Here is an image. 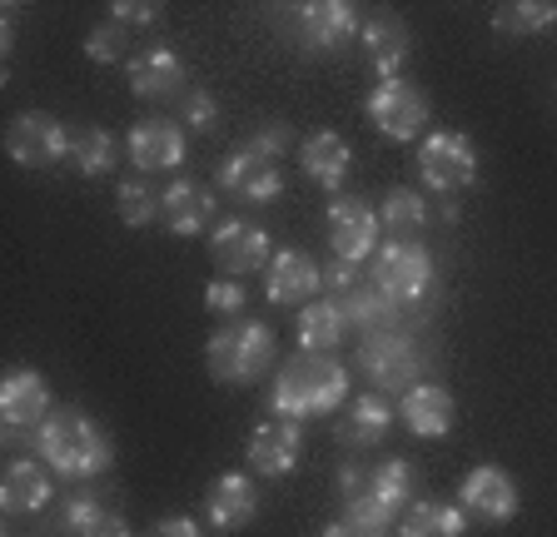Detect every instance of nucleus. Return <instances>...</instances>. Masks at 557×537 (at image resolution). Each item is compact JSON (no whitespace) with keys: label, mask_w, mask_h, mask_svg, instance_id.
I'll return each instance as SVG.
<instances>
[{"label":"nucleus","mask_w":557,"mask_h":537,"mask_svg":"<svg viewBox=\"0 0 557 537\" xmlns=\"http://www.w3.org/2000/svg\"><path fill=\"white\" fill-rule=\"evenodd\" d=\"M408 508H413V467L404 458L344 467V513L319 537H383Z\"/></svg>","instance_id":"f257e3e1"},{"label":"nucleus","mask_w":557,"mask_h":537,"mask_svg":"<svg viewBox=\"0 0 557 537\" xmlns=\"http://www.w3.org/2000/svg\"><path fill=\"white\" fill-rule=\"evenodd\" d=\"M30 453L46 458L50 473L60 478H100L104 467L115 463V444L110 433L81 409H55L40 428L30 433Z\"/></svg>","instance_id":"f03ea898"},{"label":"nucleus","mask_w":557,"mask_h":537,"mask_svg":"<svg viewBox=\"0 0 557 537\" xmlns=\"http://www.w3.org/2000/svg\"><path fill=\"white\" fill-rule=\"evenodd\" d=\"M344 398L348 369L334 353H294L269 388V409L274 419H319V413L344 409Z\"/></svg>","instance_id":"7ed1b4c3"},{"label":"nucleus","mask_w":557,"mask_h":537,"mask_svg":"<svg viewBox=\"0 0 557 537\" xmlns=\"http://www.w3.org/2000/svg\"><path fill=\"white\" fill-rule=\"evenodd\" d=\"M274 353H278L274 328L259 324V319H230L205 344V363L220 384H255L274 363Z\"/></svg>","instance_id":"20e7f679"},{"label":"nucleus","mask_w":557,"mask_h":537,"mask_svg":"<svg viewBox=\"0 0 557 537\" xmlns=\"http://www.w3.org/2000/svg\"><path fill=\"white\" fill-rule=\"evenodd\" d=\"M369 284L398 309L418 304V299L433 289V254L418 245V239H388V245L369 259Z\"/></svg>","instance_id":"39448f33"},{"label":"nucleus","mask_w":557,"mask_h":537,"mask_svg":"<svg viewBox=\"0 0 557 537\" xmlns=\"http://www.w3.org/2000/svg\"><path fill=\"white\" fill-rule=\"evenodd\" d=\"M418 175L433 195H463L478 175V150L463 129H433L418 145Z\"/></svg>","instance_id":"423d86ee"},{"label":"nucleus","mask_w":557,"mask_h":537,"mask_svg":"<svg viewBox=\"0 0 557 537\" xmlns=\"http://www.w3.org/2000/svg\"><path fill=\"white\" fill-rule=\"evenodd\" d=\"M359 369L379 394H408L418 369H423V359H418L413 339H408L404 328H379V334H363Z\"/></svg>","instance_id":"0eeeda50"},{"label":"nucleus","mask_w":557,"mask_h":537,"mask_svg":"<svg viewBox=\"0 0 557 537\" xmlns=\"http://www.w3.org/2000/svg\"><path fill=\"white\" fill-rule=\"evenodd\" d=\"M369 110L373 129H379L383 140H418L423 129H429V95L418 90L413 80H379L363 100Z\"/></svg>","instance_id":"6e6552de"},{"label":"nucleus","mask_w":557,"mask_h":537,"mask_svg":"<svg viewBox=\"0 0 557 537\" xmlns=\"http://www.w3.org/2000/svg\"><path fill=\"white\" fill-rule=\"evenodd\" d=\"M324 220H329V249H334L338 264L363 268V259L379 254V234H383V224H379V210H373L369 199H359V195H338L334 204H329Z\"/></svg>","instance_id":"1a4fd4ad"},{"label":"nucleus","mask_w":557,"mask_h":537,"mask_svg":"<svg viewBox=\"0 0 557 537\" xmlns=\"http://www.w3.org/2000/svg\"><path fill=\"white\" fill-rule=\"evenodd\" d=\"M5 154L25 170H46V164L70 160V129L46 110H25L5 129Z\"/></svg>","instance_id":"9d476101"},{"label":"nucleus","mask_w":557,"mask_h":537,"mask_svg":"<svg viewBox=\"0 0 557 537\" xmlns=\"http://www.w3.org/2000/svg\"><path fill=\"white\" fill-rule=\"evenodd\" d=\"M359 30H363V21L348 0H304V5H294V36H299V46L313 50V55L344 50Z\"/></svg>","instance_id":"9b49d317"},{"label":"nucleus","mask_w":557,"mask_h":537,"mask_svg":"<svg viewBox=\"0 0 557 537\" xmlns=\"http://www.w3.org/2000/svg\"><path fill=\"white\" fill-rule=\"evenodd\" d=\"M209 259L220 264L224 279H249L259 268H269L274 249H269V234L249 220H224L209 234Z\"/></svg>","instance_id":"f8f14e48"},{"label":"nucleus","mask_w":557,"mask_h":537,"mask_svg":"<svg viewBox=\"0 0 557 537\" xmlns=\"http://www.w3.org/2000/svg\"><path fill=\"white\" fill-rule=\"evenodd\" d=\"M518 483H512L508 467L498 463H483L473 467L463 478V488H458V508H463V517H473V523H512L518 517Z\"/></svg>","instance_id":"ddd939ff"},{"label":"nucleus","mask_w":557,"mask_h":537,"mask_svg":"<svg viewBox=\"0 0 557 537\" xmlns=\"http://www.w3.org/2000/svg\"><path fill=\"white\" fill-rule=\"evenodd\" d=\"M125 150L139 175H164V170H180V164H185L189 140H185V125H180V120L150 115V120H139V125H129Z\"/></svg>","instance_id":"4468645a"},{"label":"nucleus","mask_w":557,"mask_h":537,"mask_svg":"<svg viewBox=\"0 0 557 537\" xmlns=\"http://www.w3.org/2000/svg\"><path fill=\"white\" fill-rule=\"evenodd\" d=\"M220 189L234 195L239 204H274V199L284 195V170H278V160H269V154L244 145L239 154H230V160L220 164Z\"/></svg>","instance_id":"2eb2a0df"},{"label":"nucleus","mask_w":557,"mask_h":537,"mask_svg":"<svg viewBox=\"0 0 557 537\" xmlns=\"http://www.w3.org/2000/svg\"><path fill=\"white\" fill-rule=\"evenodd\" d=\"M324 289V274L313 264L304 249H278L264 268V299L278 309H294V304H313V294Z\"/></svg>","instance_id":"dca6fc26"},{"label":"nucleus","mask_w":557,"mask_h":537,"mask_svg":"<svg viewBox=\"0 0 557 537\" xmlns=\"http://www.w3.org/2000/svg\"><path fill=\"white\" fill-rule=\"evenodd\" d=\"M50 388L46 378L35 374V369H11V374L0 378V419L11 433H25V428H40L50 419Z\"/></svg>","instance_id":"f3484780"},{"label":"nucleus","mask_w":557,"mask_h":537,"mask_svg":"<svg viewBox=\"0 0 557 537\" xmlns=\"http://www.w3.org/2000/svg\"><path fill=\"white\" fill-rule=\"evenodd\" d=\"M299 453H304V428L299 419H269L255 428L249 438V467L264 473V478H284L299 467Z\"/></svg>","instance_id":"a211bd4d"},{"label":"nucleus","mask_w":557,"mask_h":537,"mask_svg":"<svg viewBox=\"0 0 557 537\" xmlns=\"http://www.w3.org/2000/svg\"><path fill=\"white\" fill-rule=\"evenodd\" d=\"M125 80L139 100H174L185 90V60L164 46H150L125 60Z\"/></svg>","instance_id":"6ab92c4d"},{"label":"nucleus","mask_w":557,"mask_h":537,"mask_svg":"<svg viewBox=\"0 0 557 537\" xmlns=\"http://www.w3.org/2000/svg\"><path fill=\"white\" fill-rule=\"evenodd\" d=\"M160 220H164V229L180 234V239H195V234H205L209 224H214V189L195 185V179H174V185L164 189Z\"/></svg>","instance_id":"aec40b11"},{"label":"nucleus","mask_w":557,"mask_h":537,"mask_svg":"<svg viewBox=\"0 0 557 537\" xmlns=\"http://www.w3.org/2000/svg\"><path fill=\"white\" fill-rule=\"evenodd\" d=\"M205 513H209V527H220V533H239V527H249L259 517L255 483L244 478V473H224V478H214V488H209V498H205Z\"/></svg>","instance_id":"412c9836"},{"label":"nucleus","mask_w":557,"mask_h":537,"mask_svg":"<svg viewBox=\"0 0 557 537\" xmlns=\"http://www.w3.org/2000/svg\"><path fill=\"white\" fill-rule=\"evenodd\" d=\"M50 498H55L50 473L35 458H15L5 467V478H0V508H5V517H30L40 508H50Z\"/></svg>","instance_id":"4be33fe9"},{"label":"nucleus","mask_w":557,"mask_h":537,"mask_svg":"<svg viewBox=\"0 0 557 537\" xmlns=\"http://www.w3.org/2000/svg\"><path fill=\"white\" fill-rule=\"evenodd\" d=\"M363 50H369V65L379 71V80H404L413 36H408V25L394 21V15H373L363 25Z\"/></svg>","instance_id":"5701e85b"},{"label":"nucleus","mask_w":557,"mask_h":537,"mask_svg":"<svg viewBox=\"0 0 557 537\" xmlns=\"http://www.w3.org/2000/svg\"><path fill=\"white\" fill-rule=\"evenodd\" d=\"M398 419H404V428L413 438H443L453 428V394L443 384H413L404 394Z\"/></svg>","instance_id":"b1692460"},{"label":"nucleus","mask_w":557,"mask_h":537,"mask_svg":"<svg viewBox=\"0 0 557 537\" xmlns=\"http://www.w3.org/2000/svg\"><path fill=\"white\" fill-rule=\"evenodd\" d=\"M299 164H304V175H309L313 185L338 189L348 179V170H354V154H348L344 135H334V129H319V135H309V140H304Z\"/></svg>","instance_id":"393cba45"},{"label":"nucleus","mask_w":557,"mask_h":537,"mask_svg":"<svg viewBox=\"0 0 557 537\" xmlns=\"http://www.w3.org/2000/svg\"><path fill=\"white\" fill-rule=\"evenodd\" d=\"M60 533L65 537H135L125 517H120L115 508H104L100 498H65V508H60Z\"/></svg>","instance_id":"a878e982"},{"label":"nucleus","mask_w":557,"mask_h":537,"mask_svg":"<svg viewBox=\"0 0 557 537\" xmlns=\"http://www.w3.org/2000/svg\"><path fill=\"white\" fill-rule=\"evenodd\" d=\"M348 334V319L334 299H313L299 309V344L304 353H334Z\"/></svg>","instance_id":"bb28decb"},{"label":"nucleus","mask_w":557,"mask_h":537,"mask_svg":"<svg viewBox=\"0 0 557 537\" xmlns=\"http://www.w3.org/2000/svg\"><path fill=\"white\" fill-rule=\"evenodd\" d=\"M388 428H394V409H388V398L383 394H363L348 403V419H344V444L354 448H373L388 438Z\"/></svg>","instance_id":"cd10ccee"},{"label":"nucleus","mask_w":557,"mask_h":537,"mask_svg":"<svg viewBox=\"0 0 557 537\" xmlns=\"http://www.w3.org/2000/svg\"><path fill=\"white\" fill-rule=\"evenodd\" d=\"M115 160H120V140L104 125L70 129V164H75L85 179L110 175V170H115Z\"/></svg>","instance_id":"c85d7f7f"},{"label":"nucleus","mask_w":557,"mask_h":537,"mask_svg":"<svg viewBox=\"0 0 557 537\" xmlns=\"http://www.w3.org/2000/svg\"><path fill=\"white\" fill-rule=\"evenodd\" d=\"M463 533H468L463 508L413 498V508L404 513V533H398V537H463Z\"/></svg>","instance_id":"c756f323"},{"label":"nucleus","mask_w":557,"mask_h":537,"mask_svg":"<svg viewBox=\"0 0 557 537\" xmlns=\"http://www.w3.org/2000/svg\"><path fill=\"white\" fill-rule=\"evenodd\" d=\"M379 224L388 239H418V229L429 224V204L418 189H388L383 195V210H379Z\"/></svg>","instance_id":"7c9ffc66"},{"label":"nucleus","mask_w":557,"mask_h":537,"mask_svg":"<svg viewBox=\"0 0 557 537\" xmlns=\"http://www.w3.org/2000/svg\"><path fill=\"white\" fill-rule=\"evenodd\" d=\"M557 25V5L553 0H512L493 11V30L498 36H543Z\"/></svg>","instance_id":"2f4dec72"},{"label":"nucleus","mask_w":557,"mask_h":537,"mask_svg":"<svg viewBox=\"0 0 557 537\" xmlns=\"http://www.w3.org/2000/svg\"><path fill=\"white\" fill-rule=\"evenodd\" d=\"M115 204H120V220L129 224V229H145V224L160 220V204L164 195L150 185V179H120L115 189Z\"/></svg>","instance_id":"473e14b6"},{"label":"nucleus","mask_w":557,"mask_h":537,"mask_svg":"<svg viewBox=\"0 0 557 537\" xmlns=\"http://www.w3.org/2000/svg\"><path fill=\"white\" fill-rule=\"evenodd\" d=\"M125 50H129V36H125V25H115V21L85 36V55H90L95 65H115V60H129Z\"/></svg>","instance_id":"72a5a7b5"},{"label":"nucleus","mask_w":557,"mask_h":537,"mask_svg":"<svg viewBox=\"0 0 557 537\" xmlns=\"http://www.w3.org/2000/svg\"><path fill=\"white\" fill-rule=\"evenodd\" d=\"M205 309H209V314H220L224 324H230V319H244V284L239 279L205 284Z\"/></svg>","instance_id":"f704fd0d"},{"label":"nucleus","mask_w":557,"mask_h":537,"mask_svg":"<svg viewBox=\"0 0 557 537\" xmlns=\"http://www.w3.org/2000/svg\"><path fill=\"white\" fill-rule=\"evenodd\" d=\"M180 115H185L189 129H214L220 125V105H214V95L209 90H189L185 100H180Z\"/></svg>","instance_id":"c9c22d12"},{"label":"nucleus","mask_w":557,"mask_h":537,"mask_svg":"<svg viewBox=\"0 0 557 537\" xmlns=\"http://www.w3.org/2000/svg\"><path fill=\"white\" fill-rule=\"evenodd\" d=\"M110 15H115V25H154L160 21V5H145V0H115L110 5Z\"/></svg>","instance_id":"e433bc0d"},{"label":"nucleus","mask_w":557,"mask_h":537,"mask_svg":"<svg viewBox=\"0 0 557 537\" xmlns=\"http://www.w3.org/2000/svg\"><path fill=\"white\" fill-rule=\"evenodd\" d=\"M289 140H294L289 125H264L255 140H249V150H259V154H269V160H278V154L289 150Z\"/></svg>","instance_id":"4c0bfd02"},{"label":"nucleus","mask_w":557,"mask_h":537,"mask_svg":"<svg viewBox=\"0 0 557 537\" xmlns=\"http://www.w3.org/2000/svg\"><path fill=\"white\" fill-rule=\"evenodd\" d=\"M145 537H205V533H199L195 517H164V523H154Z\"/></svg>","instance_id":"58836bf2"},{"label":"nucleus","mask_w":557,"mask_h":537,"mask_svg":"<svg viewBox=\"0 0 557 537\" xmlns=\"http://www.w3.org/2000/svg\"><path fill=\"white\" fill-rule=\"evenodd\" d=\"M25 537H35V533H25Z\"/></svg>","instance_id":"ea45409f"}]
</instances>
